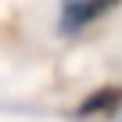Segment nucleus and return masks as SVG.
Masks as SVG:
<instances>
[{
	"label": "nucleus",
	"instance_id": "f03ea898",
	"mask_svg": "<svg viewBox=\"0 0 122 122\" xmlns=\"http://www.w3.org/2000/svg\"><path fill=\"white\" fill-rule=\"evenodd\" d=\"M122 104V90L118 86H101L97 93H90L79 108H76V115L79 118H90V115H108V111H115Z\"/></svg>",
	"mask_w": 122,
	"mask_h": 122
},
{
	"label": "nucleus",
	"instance_id": "f257e3e1",
	"mask_svg": "<svg viewBox=\"0 0 122 122\" xmlns=\"http://www.w3.org/2000/svg\"><path fill=\"white\" fill-rule=\"evenodd\" d=\"M122 0H57V32L61 36H79L93 22L108 18Z\"/></svg>",
	"mask_w": 122,
	"mask_h": 122
}]
</instances>
